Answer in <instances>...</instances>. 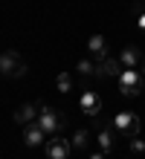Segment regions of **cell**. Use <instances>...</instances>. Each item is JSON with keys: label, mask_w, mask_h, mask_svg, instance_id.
I'll return each mask as SVG.
<instances>
[{"label": "cell", "mask_w": 145, "mask_h": 159, "mask_svg": "<svg viewBox=\"0 0 145 159\" xmlns=\"http://www.w3.org/2000/svg\"><path fill=\"white\" fill-rule=\"evenodd\" d=\"M38 125H41V130L46 136H58L61 133V127H64V113H58V110H52V107H46V104H38Z\"/></svg>", "instance_id": "cell-1"}, {"label": "cell", "mask_w": 145, "mask_h": 159, "mask_svg": "<svg viewBox=\"0 0 145 159\" xmlns=\"http://www.w3.org/2000/svg\"><path fill=\"white\" fill-rule=\"evenodd\" d=\"M26 72V64H23V58L17 52H0V75H6V78H21Z\"/></svg>", "instance_id": "cell-2"}, {"label": "cell", "mask_w": 145, "mask_h": 159, "mask_svg": "<svg viewBox=\"0 0 145 159\" xmlns=\"http://www.w3.org/2000/svg\"><path fill=\"white\" fill-rule=\"evenodd\" d=\"M116 81H119V93H122V96H139L145 78H142L139 70H122Z\"/></svg>", "instance_id": "cell-3"}, {"label": "cell", "mask_w": 145, "mask_h": 159, "mask_svg": "<svg viewBox=\"0 0 145 159\" xmlns=\"http://www.w3.org/2000/svg\"><path fill=\"white\" fill-rule=\"evenodd\" d=\"M113 130L122 139H131L139 133V116L137 113H116L113 116Z\"/></svg>", "instance_id": "cell-4"}, {"label": "cell", "mask_w": 145, "mask_h": 159, "mask_svg": "<svg viewBox=\"0 0 145 159\" xmlns=\"http://www.w3.org/2000/svg\"><path fill=\"white\" fill-rule=\"evenodd\" d=\"M122 72V64L110 58V55H102V58H96V75L99 78H119Z\"/></svg>", "instance_id": "cell-5"}, {"label": "cell", "mask_w": 145, "mask_h": 159, "mask_svg": "<svg viewBox=\"0 0 145 159\" xmlns=\"http://www.w3.org/2000/svg\"><path fill=\"white\" fill-rule=\"evenodd\" d=\"M73 151V145H70V139H61V136H52L50 142H46V156L50 159H67Z\"/></svg>", "instance_id": "cell-6"}, {"label": "cell", "mask_w": 145, "mask_h": 159, "mask_svg": "<svg viewBox=\"0 0 145 159\" xmlns=\"http://www.w3.org/2000/svg\"><path fill=\"white\" fill-rule=\"evenodd\" d=\"M81 113L84 116H90V119H96V116H102V98L96 96L93 90H87V93H81Z\"/></svg>", "instance_id": "cell-7"}, {"label": "cell", "mask_w": 145, "mask_h": 159, "mask_svg": "<svg viewBox=\"0 0 145 159\" xmlns=\"http://www.w3.org/2000/svg\"><path fill=\"white\" fill-rule=\"evenodd\" d=\"M44 142H50V136L41 130L38 121H32V125L23 127V145H26V148H38V145H44Z\"/></svg>", "instance_id": "cell-8"}, {"label": "cell", "mask_w": 145, "mask_h": 159, "mask_svg": "<svg viewBox=\"0 0 145 159\" xmlns=\"http://www.w3.org/2000/svg\"><path fill=\"white\" fill-rule=\"evenodd\" d=\"M142 58H145V52L139 46H125L122 55H119V64H125V70H137L142 64Z\"/></svg>", "instance_id": "cell-9"}, {"label": "cell", "mask_w": 145, "mask_h": 159, "mask_svg": "<svg viewBox=\"0 0 145 159\" xmlns=\"http://www.w3.org/2000/svg\"><path fill=\"white\" fill-rule=\"evenodd\" d=\"M38 119V104H21V107H17L15 110V121H17V125H32V121Z\"/></svg>", "instance_id": "cell-10"}, {"label": "cell", "mask_w": 145, "mask_h": 159, "mask_svg": "<svg viewBox=\"0 0 145 159\" xmlns=\"http://www.w3.org/2000/svg\"><path fill=\"white\" fill-rule=\"evenodd\" d=\"M116 136H119V133H116V130H110V127H102L99 130V136H96V142H99V151H104V153H110L113 151V139Z\"/></svg>", "instance_id": "cell-11"}, {"label": "cell", "mask_w": 145, "mask_h": 159, "mask_svg": "<svg viewBox=\"0 0 145 159\" xmlns=\"http://www.w3.org/2000/svg\"><path fill=\"white\" fill-rule=\"evenodd\" d=\"M87 49H90L96 58H102V55H108V41H104V35H93L90 41H87Z\"/></svg>", "instance_id": "cell-12"}, {"label": "cell", "mask_w": 145, "mask_h": 159, "mask_svg": "<svg viewBox=\"0 0 145 159\" xmlns=\"http://www.w3.org/2000/svg\"><path fill=\"white\" fill-rule=\"evenodd\" d=\"M70 145H73V151H87V145H90V130H75L73 139H70Z\"/></svg>", "instance_id": "cell-13"}, {"label": "cell", "mask_w": 145, "mask_h": 159, "mask_svg": "<svg viewBox=\"0 0 145 159\" xmlns=\"http://www.w3.org/2000/svg\"><path fill=\"white\" fill-rule=\"evenodd\" d=\"M55 87H58V93H70L73 90V75H70V72H58Z\"/></svg>", "instance_id": "cell-14"}, {"label": "cell", "mask_w": 145, "mask_h": 159, "mask_svg": "<svg viewBox=\"0 0 145 159\" xmlns=\"http://www.w3.org/2000/svg\"><path fill=\"white\" fill-rule=\"evenodd\" d=\"M128 148H131L133 156H145V142H142L139 136H131V139H128Z\"/></svg>", "instance_id": "cell-15"}, {"label": "cell", "mask_w": 145, "mask_h": 159, "mask_svg": "<svg viewBox=\"0 0 145 159\" xmlns=\"http://www.w3.org/2000/svg\"><path fill=\"white\" fill-rule=\"evenodd\" d=\"M79 75H96V64L93 61H79Z\"/></svg>", "instance_id": "cell-16"}, {"label": "cell", "mask_w": 145, "mask_h": 159, "mask_svg": "<svg viewBox=\"0 0 145 159\" xmlns=\"http://www.w3.org/2000/svg\"><path fill=\"white\" fill-rule=\"evenodd\" d=\"M133 17H137V23H139V29H145V12H137Z\"/></svg>", "instance_id": "cell-17"}, {"label": "cell", "mask_w": 145, "mask_h": 159, "mask_svg": "<svg viewBox=\"0 0 145 159\" xmlns=\"http://www.w3.org/2000/svg\"><path fill=\"white\" fill-rule=\"evenodd\" d=\"M90 159H104V151H96V153H90Z\"/></svg>", "instance_id": "cell-18"}, {"label": "cell", "mask_w": 145, "mask_h": 159, "mask_svg": "<svg viewBox=\"0 0 145 159\" xmlns=\"http://www.w3.org/2000/svg\"><path fill=\"white\" fill-rule=\"evenodd\" d=\"M142 78H145V58H142Z\"/></svg>", "instance_id": "cell-19"}, {"label": "cell", "mask_w": 145, "mask_h": 159, "mask_svg": "<svg viewBox=\"0 0 145 159\" xmlns=\"http://www.w3.org/2000/svg\"><path fill=\"white\" fill-rule=\"evenodd\" d=\"M142 93H145V81H142Z\"/></svg>", "instance_id": "cell-20"}, {"label": "cell", "mask_w": 145, "mask_h": 159, "mask_svg": "<svg viewBox=\"0 0 145 159\" xmlns=\"http://www.w3.org/2000/svg\"><path fill=\"white\" fill-rule=\"evenodd\" d=\"M131 159H137V156H131Z\"/></svg>", "instance_id": "cell-21"}, {"label": "cell", "mask_w": 145, "mask_h": 159, "mask_svg": "<svg viewBox=\"0 0 145 159\" xmlns=\"http://www.w3.org/2000/svg\"><path fill=\"white\" fill-rule=\"evenodd\" d=\"M142 159H145V156H142Z\"/></svg>", "instance_id": "cell-22"}]
</instances>
